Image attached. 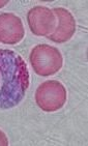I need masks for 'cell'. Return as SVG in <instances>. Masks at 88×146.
I'll use <instances>...</instances> for the list:
<instances>
[{"instance_id": "obj_1", "label": "cell", "mask_w": 88, "mask_h": 146, "mask_svg": "<svg viewBox=\"0 0 88 146\" xmlns=\"http://www.w3.org/2000/svg\"><path fill=\"white\" fill-rule=\"evenodd\" d=\"M28 68L24 59L9 49L0 50V109L20 104L29 87Z\"/></svg>"}, {"instance_id": "obj_2", "label": "cell", "mask_w": 88, "mask_h": 146, "mask_svg": "<svg viewBox=\"0 0 88 146\" xmlns=\"http://www.w3.org/2000/svg\"><path fill=\"white\" fill-rule=\"evenodd\" d=\"M29 60L34 73L38 76H53L61 70L63 57L61 52L49 45H37L32 49Z\"/></svg>"}, {"instance_id": "obj_3", "label": "cell", "mask_w": 88, "mask_h": 146, "mask_svg": "<svg viewBox=\"0 0 88 146\" xmlns=\"http://www.w3.org/2000/svg\"><path fill=\"white\" fill-rule=\"evenodd\" d=\"M67 100L66 87L56 80L43 82L35 91L37 106L46 112H55L64 106Z\"/></svg>"}, {"instance_id": "obj_4", "label": "cell", "mask_w": 88, "mask_h": 146, "mask_svg": "<svg viewBox=\"0 0 88 146\" xmlns=\"http://www.w3.org/2000/svg\"><path fill=\"white\" fill-rule=\"evenodd\" d=\"M27 22L34 35L48 36L55 30L57 19L52 9L47 6L37 5L28 11Z\"/></svg>"}, {"instance_id": "obj_5", "label": "cell", "mask_w": 88, "mask_h": 146, "mask_svg": "<svg viewBox=\"0 0 88 146\" xmlns=\"http://www.w3.org/2000/svg\"><path fill=\"white\" fill-rule=\"evenodd\" d=\"M25 35L22 20L11 13L0 14V42L15 45L20 42Z\"/></svg>"}, {"instance_id": "obj_6", "label": "cell", "mask_w": 88, "mask_h": 146, "mask_svg": "<svg viewBox=\"0 0 88 146\" xmlns=\"http://www.w3.org/2000/svg\"><path fill=\"white\" fill-rule=\"evenodd\" d=\"M53 13L57 19V24L53 33L47 37L49 40L57 44L67 42L76 32V20L71 11L63 7H55Z\"/></svg>"}, {"instance_id": "obj_7", "label": "cell", "mask_w": 88, "mask_h": 146, "mask_svg": "<svg viewBox=\"0 0 88 146\" xmlns=\"http://www.w3.org/2000/svg\"><path fill=\"white\" fill-rule=\"evenodd\" d=\"M9 145V139L6 135L0 129V146H7Z\"/></svg>"}, {"instance_id": "obj_8", "label": "cell", "mask_w": 88, "mask_h": 146, "mask_svg": "<svg viewBox=\"0 0 88 146\" xmlns=\"http://www.w3.org/2000/svg\"><path fill=\"white\" fill-rule=\"evenodd\" d=\"M7 4V1H0V9H2L3 6H5Z\"/></svg>"}]
</instances>
